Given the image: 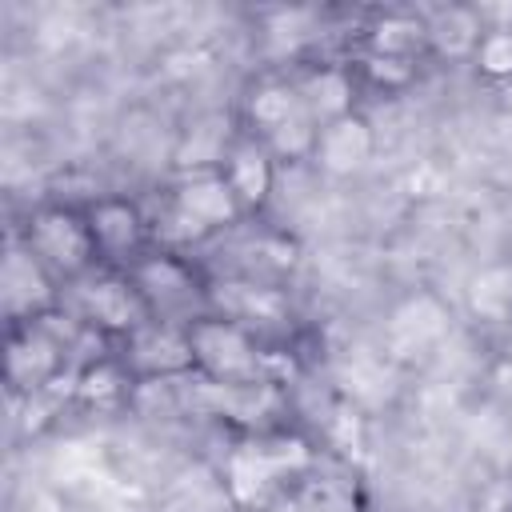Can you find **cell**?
<instances>
[{"label": "cell", "mask_w": 512, "mask_h": 512, "mask_svg": "<svg viewBox=\"0 0 512 512\" xmlns=\"http://www.w3.org/2000/svg\"><path fill=\"white\" fill-rule=\"evenodd\" d=\"M84 312L88 320L104 324V328H136L144 320V300L136 288L120 284V280H100L84 288Z\"/></svg>", "instance_id": "5b68a950"}, {"label": "cell", "mask_w": 512, "mask_h": 512, "mask_svg": "<svg viewBox=\"0 0 512 512\" xmlns=\"http://www.w3.org/2000/svg\"><path fill=\"white\" fill-rule=\"evenodd\" d=\"M296 92H300V100H304V108H308V116H312V120L332 124V120L348 116L352 84H348V76H344V72H336V68H324V72L308 76Z\"/></svg>", "instance_id": "8fae6325"}, {"label": "cell", "mask_w": 512, "mask_h": 512, "mask_svg": "<svg viewBox=\"0 0 512 512\" xmlns=\"http://www.w3.org/2000/svg\"><path fill=\"white\" fill-rule=\"evenodd\" d=\"M88 228H92L96 248H104V252H128L140 240V212L132 204H124V200H104V204L92 208Z\"/></svg>", "instance_id": "30bf717a"}, {"label": "cell", "mask_w": 512, "mask_h": 512, "mask_svg": "<svg viewBox=\"0 0 512 512\" xmlns=\"http://www.w3.org/2000/svg\"><path fill=\"white\" fill-rule=\"evenodd\" d=\"M228 184H232L236 200L260 204L268 196V188H272V160L252 144H240L228 156Z\"/></svg>", "instance_id": "7c38bea8"}, {"label": "cell", "mask_w": 512, "mask_h": 512, "mask_svg": "<svg viewBox=\"0 0 512 512\" xmlns=\"http://www.w3.org/2000/svg\"><path fill=\"white\" fill-rule=\"evenodd\" d=\"M424 40V24L420 20H408V16H388L372 28V44H376V56H400L408 60V52Z\"/></svg>", "instance_id": "e0dca14e"}, {"label": "cell", "mask_w": 512, "mask_h": 512, "mask_svg": "<svg viewBox=\"0 0 512 512\" xmlns=\"http://www.w3.org/2000/svg\"><path fill=\"white\" fill-rule=\"evenodd\" d=\"M368 156H372V128H368V120H360L352 112L324 124L316 136V160L336 176L356 172Z\"/></svg>", "instance_id": "277c9868"}, {"label": "cell", "mask_w": 512, "mask_h": 512, "mask_svg": "<svg viewBox=\"0 0 512 512\" xmlns=\"http://www.w3.org/2000/svg\"><path fill=\"white\" fill-rule=\"evenodd\" d=\"M428 36H432V40H436V48H440V52H448V56L472 52V48L480 44V28H476L472 12H464V8H448V12H440V16H436V24L428 28Z\"/></svg>", "instance_id": "2e32d148"}, {"label": "cell", "mask_w": 512, "mask_h": 512, "mask_svg": "<svg viewBox=\"0 0 512 512\" xmlns=\"http://www.w3.org/2000/svg\"><path fill=\"white\" fill-rule=\"evenodd\" d=\"M176 208L196 216L200 224H228L236 216V192L220 176H192L176 188Z\"/></svg>", "instance_id": "52a82bcc"}, {"label": "cell", "mask_w": 512, "mask_h": 512, "mask_svg": "<svg viewBox=\"0 0 512 512\" xmlns=\"http://www.w3.org/2000/svg\"><path fill=\"white\" fill-rule=\"evenodd\" d=\"M472 308L480 316H508L512 312V268H492L472 284Z\"/></svg>", "instance_id": "ac0fdd59"}, {"label": "cell", "mask_w": 512, "mask_h": 512, "mask_svg": "<svg viewBox=\"0 0 512 512\" xmlns=\"http://www.w3.org/2000/svg\"><path fill=\"white\" fill-rule=\"evenodd\" d=\"M52 368H56V344L48 336L28 332L24 340H12V348H8V376L16 384L36 388V384H44L52 376Z\"/></svg>", "instance_id": "4fadbf2b"}, {"label": "cell", "mask_w": 512, "mask_h": 512, "mask_svg": "<svg viewBox=\"0 0 512 512\" xmlns=\"http://www.w3.org/2000/svg\"><path fill=\"white\" fill-rule=\"evenodd\" d=\"M188 344H192V360L216 380L248 384L260 372L256 344L232 320H196L188 328Z\"/></svg>", "instance_id": "6da1fadb"}, {"label": "cell", "mask_w": 512, "mask_h": 512, "mask_svg": "<svg viewBox=\"0 0 512 512\" xmlns=\"http://www.w3.org/2000/svg\"><path fill=\"white\" fill-rule=\"evenodd\" d=\"M172 240H200L204 232H208V224H200L196 216H188L184 208H176L172 212V220H168V228H164Z\"/></svg>", "instance_id": "603a6c76"}, {"label": "cell", "mask_w": 512, "mask_h": 512, "mask_svg": "<svg viewBox=\"0 0 512 512\" xmlns=\"http://www.w3.org/2000/svg\"><path fill=\"white\" fill-rule=\"evenodd\" d=\"M248 112H252V120H256L264 132H276L280 124L296 120V116H300V112H308V108H304V100H300V92H296V88L264 84V88H256V92H252Z\"/></svg>", "instance_id": "9a60e30c"}, {"label": "cell", "mask_w": 512, "mask_h": 512, "mask_svg": "<svg viewBox=\"0 0 512 512\" xmlns=\"http://www.w3.org/2000/svg\"><path fill=\"white\" fill-rule=\"evenodd\" d=\"M368 72L380 80V84H404L408 76H412V68H408V60H400V56H368Z\"/></svg>", "instance_id": "7402d4cb"}, {"label": "cell", "mask_w": 512, "mask_h": 512, "mask_svg": "<svg viewBox=\"0 0 512 512\" xmlns=\"http://www.w3.org/2000/svg\"><path fill=\"white\" fill-rule=\"evenodd\" d=\"M0 292H4L8 312H32L36 304H44V300H48V280H44V272H40V260H36L32 252L12 248V252L4 256Z\"/></svg>", "instance_id": "9c48e42d"}, {"label": "cell", "mask_w": 512, "mask_h": 512, "mask_svg": "<svg viewBox=\"0 0 512 512\" xmlns=\"http://www.w3.org/2000/svg\"><path fill=\"white\" fill-rule=\"evenodd\" d=\"M92 248H96L92 228L80 224L72 212L52 208V212H40L32 220V252L60 272H80L88 264Z\"/></svg>", "instance_id": "7a4b0ae2"}, {"label": "cell", "mask_w": 512, "mask_h": 512, "mask_svg": "<svg viewBox=\"0 0 512 512\" xmlns=\"http://www.w3.org/2000/svg\"><path fill=\"white\" fill-rule=\"evenodd\" d=\"M272 512H300V508H296V504H276Z\"/></svg>", "instance_id": "cb8c5ba5"}, {"label": "cell", "mask_w": 512, "mask_h": 512, "mask_svg": "<svg viewBox=\"0 0 512 512\" xmlns=\"http://www.w3.org/2000/svg\"><path fill=\"white\" fill-rule=\"evenodd\" d=\"M132 360L152 372V376H168V372H180L192 360V344H188V332H172V328H140L132 336Z\"/></svg>", "instance_id": "8992f818"}, {"label": "cell", "mask_w": 512, "mask_h": 512, "mask_svg": "<svg viewBox=\"0 0 512 512\" xmlns=\"http://www.w3.org/2000/svg\"><path fill=\"white\" fill-rule=\"evenodd\" d=\"M188 288H192V284H188V272H184L176 260H168V256H160V260H148V264L140 268V292H144V296L180 300Z\"/></svg>", "instance_id": "d6986e66"}, {"label": "cell", "mask_w": 512, "mask_h": 512, "mask_svg": "<svg viewBox=\"0 0 512 512\" xmlns=\"http://www.w3.org/2000/svg\"><path fill=\"white\" fill-rule=\"evenodd\" d=\"M444 308L432 300V296H416V300H404L396 312H392V324H388V336L400 352H416L424 344H432L440 332H444Z\"/></svg>", "instance_id": "ba28073f"}, {"label": "cell", "mask_w": 512, "mask_h": 512, "mask_svg": "<svg viewBox=\"0 0 512 512\" xmlns=\"http://www.w3.org/2000/svg\"><path fill=\"white\" fill-rule=\"evenodd\" d=\"M216 304L236 320H276L284 312L280 296L268 288H256V284H220Z\"/></svg>", "instance_id": "5bb4252c"}, {"label": "cell", "mask_w": 512, "mask_h": 512, "mask_svg": "<svg viewBox=\"0 0 512 512\" xmlns=\"http://www.w3.org/2000/svg\"><path fill=\"white\" fill-rule=\"evenodd\" d=\"M476 60H480V72L488 76H512V32L508 28L488 32L476 44Z\"/></svg>", "instance_id": "44dd1931"}, {"label": "cell", "mask_w": 512, "mask_h": 512, "mask_svg": "<svg viewBox=\"0 0 512 512\" xmlns=\"http://www.w3.org/2000/svg\"><path fill=\"white\" fill-rule=\"evenodd\" d=\"M288 464H304V448L292 444H276V448H240L228 464V488L240 504H252L264 496V488L272 484L276 472H284Z\"/></svg>", "instance_id": "3957f363"}, {"label": "cell", "mask_w": 512, "mask_h": 512, "mask_svg": "<svg viewBox=\"0 0 512 512\" xmlns=\"http://www.w3.org/2000/svg\"><path fill=\"white\" fill-rule=\"evenodd\" d=\"M316 120L308 116V112H300L296 120H288V124H280L276 132H268V144H272V152L276 156H288V160H296V156H308V152H316Z\"/></svg>", "instance_id": "ffe728a7"}]
</instances>
